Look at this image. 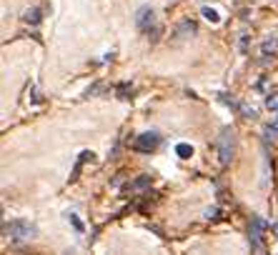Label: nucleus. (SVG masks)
Listing matches in <instances>:
<instances>
[{"instance_id":"nucleus-4","label":"nucleus","mask_w":278,"mask_h":255,"mask_svg":"<svg viewBox=\"0 0 278 255\" xmlns=\"http://www.w3.org/2000/svg\"><path fill=\"white\" fill-rule=\"evenodd\" d=\"M158 143H160V135L155 133V130H148V133H141L135 143H133V148L138 150V153H153L155 148H158Z\"/></svg>"},{"instance_id":"nucleus-15","label":"nucleus","mask_w":278,"mask_h":255,"mask_svg":"<svg viewBox=\"0 0 278 255\" xmlns=\"http://www.w3.org/2000/svg\"><path fill=\"white\" fill-rule=\"evenodd\" d=\"M268 108H271L273 113H278V100H268Z\"/></svg>"},{"instance_id":"nucleus-1","label":"nucleus","mask_w":278,"mask_h":255,"mask_svg":"<svg viewBox=\"0 0 278 255\" xmlns=\"http://www.w3.org/2000/svg\"><path fill=\"white\" fill-rule=\"evenodd\" d=\"M38 233V228H35V223H31V220H10V223H3V235L5 238H13V240H28V238H33Z\"/></svg>"},{"instance_id":"nucleus-14","label":"nucleus","mask_w":278,"mask_h":255,"mask_svg":"<svg viewBox=\"0 0 278 255\" xmlns=\"http://www.w3.org/2000/svg\"><path fill=\"white\" fill-rule=\"evenodd\" d=\"M238 108L243 110V115H246V118H256V110H253V108H248V105H238Z\"/></svg>"},{"instance_id":"nucleus-2","label":"nucleus","mask_w":278,"mask_h":255,"mask_svg":"<svg viewBox=\"0 0 278 255\" xmlns=\"http://www.w3.org/2000/svg\"><path fill=\"white\" fill-rule=\"evenodd\" d=\"M233 153H236V133H233V128H223L220 135H218V158H220V165H228L233 160Z\"/></svg>"},{"instance_id":"nucleus-8","label":"nucleus","mask_w":278,"mask_h":255,"mask_svg":"<svg viewBox=\"0 0 278 255\" xmlns=\"http://www.w3.org/2000/svg\"><path fill=\"white\" fill-rule=\"evenodd\" d=\"M201 15H203L208 23H213V25H216V23H220V15H218L216 8H208V5H206V8L201 10Z\"/></svg>"},{"instance_id":"nucleus-12","label":"nucleus","mask_w":278,"mask_h":255,"mask_svg":"<svg viewBox=\"0 0 278 255\" xmlns=\"http://www.w3.org/2000/svg\"><path fill=\"white\" fill-rule=\"evenodd\" d=\"M68 218H70V223H73V228H75V230H78V233H83V223H80V220H78V218H75V215H73V213H70V215H68Z\"/></svg>"},{"instance_id":"nucleus-3","label":"nucleus","mask_w":278,"mask_h":255,"mask_svg":"<svg viewBox=\"0 0 278 255\" xmlns=\"http://www.w3.org/2000/svg\"><path fill=\"white\" fill-rule=\"evenodd\" d=\"M263 230H266L263 218L253 215V218H251V228H248V240H251L253 253H261V238H263Z\"/></svg>"},{"instance_id":"nucleus-7","label":"nucleus","mask_w":278,"mask_h":255,"mask_svg":"<svg viewBox=\"0 0 278 255\" xmlns=\"http://www.w3.org/2000/svg\"><path fill=\"white\" fill-rule=\"evenodd\" d=\"M148 185H151V175H141L138 180H133V183L128 185V190L135 193V190H143V188H148Z\"/></svg>"},{"instance_id":"nucleus-5","label":"nucleus","mask_w":278,"mask_h":255,"mask_svg":"<svg viewBox=\"0 0 278 255\" xmlns=\"http://www.w3.org/2000/svg\"><path fill=\"white\" fill-rule=\"evenodd\" d=\"M155 23V10L151 5H141L138 10H135V25L138 30H143V33H151V25Z\"/></svg>"},{"instance_id":"nucleus-11","label":"nucleus","mask_w":278,"mask_h":255,"mask_svg":"<svg viewBox=\"0 0 278 255\" xmlns=\"http://www.w3.org/2000/svg\"><path fill=\"white\" fill-rule=\"evenodd\" d=\"M268 50H271V53H276V50H278V40H276V38H271V40H266V43H263V53H268Z\"/></svg>"},{"instance_id":"nucleus-13","label":"nucleus","mask_w":278,"mask_h":255,"mask_svg":"<svg viewBox=\"0 0 278 255\" xmlns=\"http://www.w3.org/2000/svg\"><path fill=\"white\" fill-rule=\"evenodd\" d=\"M276 133H278V123H273V125L268 123V125H266V135H268V138H273Z\"/></svg>"},{"instance_id":"nucleus-10","label":"nucleus","mask_w":278,"mask_h":255,"mask_svg":"<svg viewBox=\"0 0 278 255\" xmlns=\"http://www.w3.org/2000/svg\"><path fill=\"white\" fill-rule=\"evenodd\" d=\"M176 153H178L181 158H190V155H193V148H190L188 143H178V145H176Z\"/></svg>"},{"instance_id":"nucleus-6","label":"nucleus","mask_w":278,"mask_h":255,"mask_svg":"<svg viewBox=\"0 0 278 255\" xmlns=\"http://www.w3.org/2000/svg\"><path fill=\"white\" fill-rule=\"evenodd\" d=\"M193 33H196V23H193V20H181V23L176 25V30H173L176 38H188V35H193Z\"/></svg>"},{"instance_id":"nucleus-9","label":"nucleus","mask_w":278,"mask_h":255,"mask_svg":"<svg viewBox=\"0 0 278 255\" xmlns=\"http://www.w3.org/2000/svg\"><path fill=\"white\" fill-rule=\"evenodd\" d=\"M25 20H28V23H33V25H38V23H40V10H38V8L25 10Z\"/></svg>"}]
</instances>
